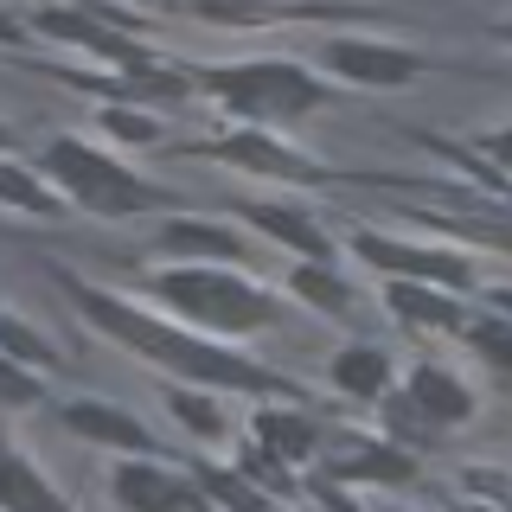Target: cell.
<instances>
[{
    "mask_svg": "<svg viewBox=\"0 0 512 512\" xmlns=\"http://www.w3.org/2000/svg\"><path fill=\"white\" fill-rule=\"evenodd\" d=\"M64 288H71V301L84 308L90 327H103L109 340H122L128 352L154 359L160 372L199 384V391L205 384H218V391H288L276 372H263V365H250V359H237V352L199 340V333L167 327V320H154L148 308H128L122 295H103V288H90V282H64Z\"/></svg>",
    "mask_w": 512,
    "mask_h": 512,
    "instance_id": "6da1fadb",
    "label": "cell"
},
{
    "mask_svg": "<svg viewBox=\"0 0 512 512\" xmlns=\"http://www.w3.org/2000/svg\"><path fill=\"white\" fill-rule=\"evenodd\" d=\"M154 301L167 308L173 320L186 327H205V333H256L276 320V301H269L263 282L237 276L224 263H186V269H160L148 276Z\"/></svg>",
    "mask_w": 512,
    "mask_h": 512,
    "instance_id": "7a4b0ae2",
    "label": "cell"
},
{
    "mask_svg": "<svg viewBox=\"0 0 512 512\" xmlns=\"http://www.w3.org/2000/svg\"><path fill=\"white\" fill-rule=\"evenodd\" d=\"M39 160H45V173L64 186V199H71L77 212H96V218H135V212H148V205H167L148 180H141V173H128L122 160L96 154L90 141H77V135L45 141Z\"/></svg>",
    "mask_w": 512,
    "mask_h": 512,
    "instance_id": "3957f363",
    "label": "cell"
},
{
    "mask_svg": "<svg viewBox=\"0 0 512 512\" xmlns=\"http://www.w3.org/2000/svg\"><path fill=\"white\" fill-rule=\"evenodd\" d=\"M199 84L212 90L231 116H244V122H288V116H308V109L327 103V84L308 77L301 64H282V58L218 64V71H199Z\"/></svg>",
    "mask_w": 512,
    "mask_h": 512,
    "instance_id": "277c9868",
    "label": "cell"
},
{
    "mask_svg": "<svg viewBox=\"0 0 512 512\" xmlns=\"http://www.w3.org/2000/svg\"><path fill=\"white\" fill-rule=\"evenodd\" d=\"M352 256L391 269L397 282H436V288H468V282H474L468 256L429 250V244H397V237H378V231H352Z\"/></svg>",
    "mask_w": 512,
    "mask_h": 512,
    "instance_id": "5b68a950",
    "label": "cell"
},
{
    "mask_svg": "<svg viewBox=\"0 0 512 512\" xmlns=\"http://www.w3.org/2000/svg\"><path fill=\"white\" fill-rule=\"evenodd\" d=\"M327 71L346 77V84H372V90H391V84H410L423 71V58L404 52L391 39H333L327 45Z\"/></svg>",
    "mask_w": 512,
    "mask_h": 512,
    "instance_id": "8992f818",
    "label": "cell"
},
{
    "mask_svg": "<svg viewBox=\"0 0 512 512\" xmlns=\"http://www.w3.org/2000/svg\"><path fill=\"white\" fill-rule=\"evenodd\" d=\"M397 404H404L423 429H448V423H468L474 416V391L461 378H448L442 365H416Z\"/></svg>",
    "mask_w": 512,
    "mask_h": 512,
    "instance_id": "52a82bcc",
    "label": "cell"
},
{
    "mask_svg": "<svg viewBox=\"0 0 512 512\" xmlns=\"http://www.w3.org/2000/svg\"><path fill=\"white\" fill-rule=\"evenodd\" d=\"M58 416H64V429H71V436H84V442L128 448V455H148V448H154L148 429H141L122 404H103V397H71V404H64Z\"/></svg>",
    "mask_w": 512,
    "mask_h": 512,
    "instance_id": "ba28073f",
    "label": "cell"
},
{
    "mask_svg": "<svg viewBox=\"0 0 512 512\" xmlns=\"http://www.w3.org/2000/svg\"><path fill=\"white\" fill-rule=\"evenodd\" d=\"M116 500L128 512H192V506H199L186 480L167 474V468H154V461H128V468H116Z\"/></svg>",
    "mask_w": 512,
    "mask_h": 512,
    "instance_id": "9c48e42d",
    "label": "cell"
},
{
    "mask_svg": "<svg viewBox=\"0 0 512 512\" xmlns=\"http://www.w3.org/2000/svg\"><path fill=\"white\" fill-rule=\"evenodd\" d=\"M160 250L167 256H199V263H244V237L224 231V224H199V218H173L160 231Z\"/></svg>",
    "mask_w": 512,
    "mask_h": 512,
    "instance_id": "30bf717a",
    "label": "cell"
},
{
    "mask_svg": "<svg viewBox=\"0 0 512 512\" xmlns=\"http://www.w3.org/2000/svg\"><path fill=\"white\" fill-rule=\"evenodd\" d=\"M212 160H224V167H250V173H276V180H314L308 160H288V148H276L263 128H244V135L218 141Z\"/></svg>",
    "mask_w": 512,
    "mask_h": 512,
    "instance_id": "8fae6325",
    "label": "cell"
},
{
    "mask_svg": "<svg viewBox=\"0 0 512 512\" xmlns=\"http://www.w3.org/2000/svg\"><path fill=\"white\" fill-rule=\"evenodd\" d=\"M244 218L256 224V231H269V237H282L288 250H301L308 263H327L333 244H327V231L308 218V212H295V205H263V199H250L244 205Z\"/></svg>",
    "mask_w": 512,
    "mask_h": 512,
    "instance_id": "7c38bea8",
    "label": "cell"
},
{
    "mask_svg": "<svg viewBox=\"0 0 512 512\" xmlns=\"http://www.w3.org/2000/svg\"><path fill=\"white\" fill-rule=\"evenodd\" d=\"M0 512H64V500L39 480V468L7 442H0Z\"/></svg>",
    "mask_w": 512,
    "mask_h": 512,
    "instance_id": "4fadbf2b",
    "label": "cell"
},
{
    "mask_svg": "<svg viewBox=\"0 0 512 512\" xmlns=\"http://www.w3.org/2000/svg\"><path fill=\"white\" fill-rule=\"evenodd\" d=\"M391 308H397V320H410V327H442V333H461V327H468L455 301L436 295L429 282H391Z\"/></svg>",
    "mask_w": 512,
    "mask_h": 512,
    "instance_id": "5bb4252c",
    "label": "cell"
},
{
    "mask_svg": "<svg viewBox=\"0 0 512 512\" xmlns=\"http://www.w3.org/2000/svg\"><path fill=\"white\" fill-rule=\"evenodd\" d=\"M250 429H256V448H269L276 461H301V455L320 442V429H314L301 410H256Z\"/></svg>",
    "mask_w": 512,
    "mask_h": 512,
    "instance_id": "9a60e30c",
    "label": "cell"
},
{
    "mask_svg": "<svg viewBox=\"0 0 512 512\" xmlns=\"http://www.w3.org/2000/svg\"><path fill=\"white\" fill-rule=\"evenodd\" d=\"M333 384H340L346 397H384V384H391V352L384 346H346L340 359H333Z\"/></svg>",
    "mask_w": 512,
    "mask_h": 512,
    "instance_id": "2e32d148",
    "label": "cell"
},
{
    "mask_svg": "<svg viewBox=\"0 0 512 512\" xmlns=\"http://www.w3.org/2000/svg\"><path fill=\"white\" fill-rule=\"evenodd\" d=\"M333 474L340 480H384V487H397V480H416V461L404 448H352L346 461H333Z\"/></svg>",
    "mask_w": 512,
    "mask_h": 512,
    "instance_id": "e0dca14e",
    "label": "cell"
},
{
    "mask_svg": "<svg viewBox=\"0 0 512 512\" xmlns=\"http://www.w3.org/2000/svg\"><path fill=\"white\" fill-rule=\"evenodd\" d=\"M288 288H295V295L308 301V308H320V314H333V320H340V314H352V288H346L340 276H333L327 263H301L295 276H288Z\"/></svg>",
    "mask_w": 512,
    "mask_h": 512,
    "instance_id": "ac0fdd59",
    "label": "cell"
},
{
    "mask_svg": "<svg viewBox=\"0 0 512 512\" xmlns=\"http://www.w3.org/2000/svg\"><path fill=\"white\" fill-rule=\"evenodd\" d=\"M0 352H7L13 365H26V372H52L58 365V346L45 340V333H32L26 320H13V314H0Z\"/></svg>",
    "mask_w": 512,
    "mask_h": 512,
    "instance_id": "d6986e66",
    "label": "cell"
},
{
    "mask_svg": "<svg viewBox=\"0 0 512 512\" xmlns=\"http://www.w3.org/2000/svg\"><path fill=\"white\" fill-rule=\"evenodd\" d=\"M0 205H13V212H32V218H52L58 199L32 180L26 167H13V160H0Z\"/></svg>",
    "mask_w": 512,
    "mask_h": 512,
    "instance_id": "ffe728a7",
    "label": "cell"
},
{
    "mask_svg": "<svg viewBox=\"0 0 512 512\" xmlns=\"http://www.w3.org/2000/svg\"><path fill=\"white\" fill-rule=\"evenodd\" d=\"M173 416H180L192 436H205V442L224 436V416H218V404L205 391H186V384H180V391H173Z\"/></svg>",
    "mask_w": 512,
    "mask_h": 512,
    "instance_id": "44dd1931",
    "label": "cell"
},
{
    "mask_svg": "<svg viewBox=\"0 0 512 512\" xmlns=\"http://www.w3.org/2000/svg\"><path fill=\"white\" fill-rule=\"evenodd\" d=\"M468 346L512 378V320H474V327H468Z\"/></svg>",
    "mask_w": 512,
    "mask_h": 512,
    "instance_id": "7402d4cb",
    "label": "cell"
},
{
    "mask_svg": "<svg viewBox=\"0 0 512 512\" xmlns=\"http://www.w3.org/2000/svg\"><path fill=\"white\" fill-rule=\"evenodd\" d=\"M199 487H205V493H218V500L231 506V512H263V493H256L250 480H237V474H218V468H205V474H199Z\"/></svg>",
    "mask_w": 512,
    "mask_h": 512,
    "instance_id": "603a6c76",
    "label": "cell"
},
{
    "mask_svg": "<svg viewBox=\"0 0 512 512\" xmlns=\"http://www.w3.org/2000/svg\"><path fill=\"white\" fill-rule=\"evenodd\" d=\"M39 397H45V384L32 378L26 365H13L7 352H0V404H20L26 410V404H39Z\"/></svg>",
    "mask_w": 512,
    "mask_h": 512,
    "instance_id": "cb8c5ba5",
    "label": "cell"
},
{
    "mask_svg": "<svg viewBox=\"0 0 512 512\" xmlns=\"http://www.w3.org/2000/svg\"><path fill=\"white\" fill-rule=\"evenodd\" d=\"M103 128H109V135H122V141H154L160 135L148 116H128V109H103Z\"/></svg>",
    "mask_w": 512,
    "mask_h": 512,
    "instance_id": "d4e9b609",
    "label": "cell"
},
{
    "mask_svg": "<svg viewBox=\"0 0 512 512\" xmlns=\"http://www.w3.org/2000/svg\"><path fill=\"white\" fill-rule=\"evenodd\" d=\"M487 154L500 160V167L512 173V128H500V135H487Z\"/></svg>",
    "mask_w": 512,
    "mask_h": 512,
    "instance_id": "484cf974",
    "label": "cell"
},
{
    "mask_svg": "<svg viewBox=\"0 0 512 512\" xmlns=\"http://www.w3.org/2000/svg\"><path fill=\"white\" fill-rule=\"evenodd\" d=\"M493 308H506V320H512V288H493Z\"/></svg>",
    "mask_w": 512,
    "mask_h": 512,
    "instance_id": "4316f807",
    "label": "cell"
},
{
    "mask_svg": "<svg viewBox=\"0 0 512 512\" xmlns=\"http://www.w3.org/2000/svg\"><path fill=\"white\" fill-rule=\"evenodd\" d=\"M0 39H7V45H13V39H20V26H13V20H7V13H0Z\"/></svg>",
    "mask_w": 512,
    "mask_h": 512,
    "instance_id": "83f0119b",
    "label": "cell"
},
{
    "mask_svg": "<svg viewBox=\"0 0 512 512\" xmlns=\"http://www.w3.org/2000/svg\"><path fill=\"white\" fill-rule=\"evenodd\" d=\"M493 39H506V45H512V20H500V26H493Z\"/></svg>",
    "mask_w": 512,
    "mask_h": 512,
    "instance_id": "f1b7e54d",
    "label": "cell"
},
{
    "mask_svg": "<svg viewBox=\"0 0 512 512\" xmlns=\"http://www.w3.org/2000/svg\"><path fill=\"white\" fill-rule=\"evenodd\" d=\"M0 148H7V128H0Z\"/></svg>",
    "mask_w": 512,
    "mask_h": 512,
    "instance_id": "f546056e",
    "label": "cell"
},
{
    "mask_svg": "<svg viewBox=\"0 0 512 512\" xmlns=\"http://www.w3.org/2000/svg\"><path fill=\"white\" fill-rule=\"evenodd\" d=\"M474 512H480V506H474Z\"/></svg>",
    "mask_w": 512,
    "mask_h": 512,
    "instance_id": "4dcf8cb0",
    "label": "cell"
}]
</instances>
